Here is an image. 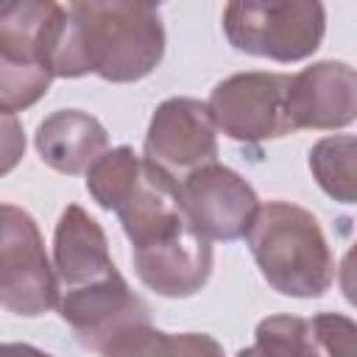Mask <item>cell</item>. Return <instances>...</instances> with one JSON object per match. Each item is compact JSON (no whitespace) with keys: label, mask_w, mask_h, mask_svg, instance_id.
Here are the masks:
<instances>
[{"label":"cell","mask_w":357,"mask_h":357,"mask_svg":"<svg viewBox=\"0 0 357 357\" xmlns=\"http://www.w3.org/2000/svg\"><path fill=\"white\" fill-rule=\"evenodd\" d=\"M165 53V28L148 3H73L53 53L56 78L98 73L103 81L145 78Z\"/></svg>","instance_id":"obj_1"},{"label":"cell","mask_w":357,"mask_h":357,"mask_svg":"<svg viewBox=\"0 0 357 357\" xmlns=\"http://www.w3.org/2000/svg\"><path fill=\"white\" fill-rule=\"evenodd\" d=\"M86 190L103 209L117 212L134 248L165 240L187 223L178 181L128 145L106 151L86 170Z\"/></svg>","instance_id":"obj_2"},{"label":"cell","mask_w":357,"mask_h":357,"mask_svg":"<svg viewBox=\"0 0 357 357\" xmlns=\"http://www.w3.org/2000/svg\"><path fill=\"white\" fill-rule=\"evenodd\" d=\"M245 240L262 279L276 293L315 298L329 290L335 259L318 218L304 206L268 201L259 206Z\"/></svg>","instance_id":"obj_3"},{"label":"cell","mask_w":357,"mask_h":357,"mask_svg":"<svg viewBox=\"0 0 357 357\" xmlns=\"http://www.w3.org/2000/svg\"><path fill=\"white\" fill-rule=\"evenodd\" d=\"M326 11L321 3H229L223 8L226 39L251 56L273 61H301L324 39Z\"/></svg>","instance_id":"obj_4"},{"label":"cell","mask_w":357,"mask_h":357,"mask_svg":"<svg viewBox=\"0 0 357 357\" xmlns=\"http://www.w3.org/2000/svg\"><path fill=\"white\" fill-rule=\"evenodd\" d=\"M0 301L8 312L36 318L59 307V276L45 254L33 218L14 206H0Z\"/></svg>","instance_id":"obj_5"},{"label":"cell","mask_w":357,"mask_h":357,"mask_svg":"<svg viewBox=\"0 0 357 357\" xmlns=\"http://www.w3.org/2000/svg\"><path fill=\"white\" fill-rule=\"evenodd\" d=\"M290 75L284 73H237L223 78L209 95L215 126L237 142H262L293 134L287 117Z\"/></svg>","instance_id":"obj_6"},{"label":"cell","mask_w":357,"mask_h":357,"mask_svg":"<svg viewBox=\"0 0 357 357\" xmlns=\"http://www.w3.org/2000/svg\"><path fill=\"white\" fill-rule=\"evenodd\" d=\"M181 212L204 240H240L248 234L259 198L234 170L212 162L178 181Z\"/></svg>","instance_id":"obj_7"},{"label":"cell","mask_w":357,"mask_h":357,"mask_svg":"<svg viewBox=\"0 0 357 357\" xmlns=\"http://www.w3.org/2000/svg\"><path fill=\"white\" fill-rule=\"evenodd\" d=\"M215 120L209 106L192 98H170L156 106L148 134H145V159L156 167L184 178L192 170L212 165L218 156Z\"/></svg>","instance_id":"obj_8"},{"label":"cell","mask_w":357,"mask_h":357,"mask_svg":"<svg viewBox=\"0 0 357 357\" xmlns=\"http://www.w3.org/2000/svg\"><path fill=\"white\" fill-rule=\"evenodd\" d=\"M59 315L75 332L78 343L103 351L120 332L151 324L148 304L126 284L120 273L78 290L59 293Z\"/></svg>","instance_id":"obj_9"},{"label":"cell","mask_w":357,"mask_h":357,"mask_svg":"<svg viewBox=\"0 0 357 357\" xmlns=\"http://www.w3.org/2000/svg\"><path fill=\"white\" fill-rule=\"evenodd\" d=\"M287 117L298 128H343L357 120V70L343 61H315L290 75Z\"/></svg>","instance_id":"obj_10"},{"label":"cell","mask_w":357,"mask_h":357,"mask_svg":"<svg viewBox=\"0 0 357 357\" xmlns=\"http://www.w3.org/2000/svg\"><path fill=\"white\" fill-rule=\"evenodd\" d=\"M134 271L153 293L187 298L198 293L212 273V245L184 223L170 237L134 248Z\"/></svg>","instance_id":"obj_11"},{"label":"cell","mask_w":357,"mask_h":357,"mask_svg":"<svg viewBox=\"0 0 357 357\" xmlns=\"http://www.w3.org/2000/svg\"><path fill=\"white\" fill-rule=\"evenodd\" d=\"M53 268L59 276V293L98 284L117 273L103 229L78 204H70L53 234Z\"/></svg>","instance_id":"obj_12"},{"label":"cell","mask_w":357,"mask_h":357,"mask_svg":"<svg viewBox=\"0 0 357 357\" xmlns=\"http://www.w3.org/2000/svg\"><path fill=\"white\" fill-rule=\"evenodd\" d=\"M67 6L14 0L0 8V61L42 64L53 73V53L61 39Z\"/></svg>","instance_id":"obj_13"},{"label":"cell","mask_w":357,"mask_h":357,"mask_svg":"<svg viewBox=\"0 0 357 357\" xmlns=\"http://www.w3.org/2000/svg\"><path fill=\"white\" fill-rule=\"evenodd\" d=\"M106 128L81 109H59L36 128V151L42 162L59 173L78 176L106 153Z\"/></svg>","instance_id":"obj_14"},{"label":"cell","mask_w":357,"mask_h":357,"mask_svg":"<svg viewBox=\"0 0 357 357\" xmlns=\"http://www.w3.org/2000/svg\"><path fill=\"white\" fill-rule=\"evenodd\" d=\"M100 357H223V349L212 335H170L142 324L120 332L112 343L103 346Z\"/></svg>","instance_id":"obj_15"},{"label":"cell","mask_w":357,"mask_h":357,"mask_svg":"<svg viewBox=\"0 0 357 357\" xmlns=\"http://www.w3.org/2000/svg\"><path fill=\"white\" fill-rule=\"evenodd\" d=\"M318 187L343 204H357V137H324L310 151Z\"/></svg>","instance_id":"obj_16"},{"label":"cell","mask_w":357,"mask_h":357,"mask_svg":"<svg viewBox=\"0 0 357 357\" xmlns=\"http://www.w3.org/2000/svg\"><path fill=\"white\" fill-rule=\"evenodd\" d=\"M237 357H321L312 321L298 315H268L257 324L254 346Z\"/></svg>","instance_id":"obj_17"},{"label":"cell","mask_w":357,"mask_h":357,"mask_svg":"<svg viewBox=\"0 0 357 357\" xmlns=\"http://www.w3.org/2000/svg\"><path fill=\"white\" fill-rule=\"evenodd\" d=\"M56 75L42 64H14L0 61V109L3 114H14L20 109L33 106L50 86Z\"/></svg>","instance_id":"obj_18"},{"label":"cell","mask_w":357,"mask_h":357,"mask_svg":"<svg viewBox=\"0 0 357 357\" xmlns=\"http://www.w3.org/2000/svg\"><path fill=\"white\" fill-rule=\"evenodd\" d=\"M315 340L329 357H357V324L340 312H321L312 318Z\"/></svg>","instance_id":"obj_19"},{"label":"cell","mask_w":357,"mask_h":357,"mask_svg":"<svg viewBox=\"0 0 357 357\" xmlns=\"http://www.w3.org/2000/svg\"><path fill=\"white\" fill-rule=\"evenodd\" d=\"M25 139L20 134V126L14 123V114H3V173L14 167V162L22 156Z\"/></svg>","instance_id":"obj_20"},{"label":"cell","mask_w":357,"mask_h":357,"mask_svg":"<svg viewBox=\"0 0 357 357\" xmlns=\"http://www.w3.org/2000/svg\"><path fill=\"white\" fill-rule=\"evenodd\" d=\"M337 284H340L346 301L357 307V240L351 243V248L346 251V257H343V262H340Z\"/></svg>","instance_id":"obj_21"},{"label":"cell","mask_w":357,"mask_h":357,"mask_svg":"<svg viewBox=\"0 0 357 357\" xmlns=\"http://www.w3.org/2000/svg\"><path fill=\"white\" fill-rule=\"evenodd\" d=\"M0 357H50V354L39 351L36 346H28V343H6Z\"/></svg>","instance_id":"obj_22"}]
</instances>
